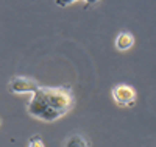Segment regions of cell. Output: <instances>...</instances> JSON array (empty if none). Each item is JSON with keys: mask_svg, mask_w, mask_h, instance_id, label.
<instances>
[{"mask_svg": "<svg viewBox=\"0 0 156 147\" xmlns=\"http://www.w3.org/2000/svg\"><path fill=\"white\" fill-rule=\"evenodd\" d=\"M73 108V91L67 86H39L27 105L28 113L44 122H55Z\"/></svg>", "mask_w": 156, "mask_h": 147, "instance_id": "1", "label": "cell"}, {"mask_svg": "<svg viewBox=\"0 0 156 147\" xmlns=\"http://www.w3.org/2000/svg\"><path fill=\"white\" fill-rule=\"evenodd\" d=\"M111 94H112L114 102L119 106H122V108H131L136 103V91L128 85L119 83V85L112 86Z\"/></svg>", "mask_w": 156, "mask_h": 147, "instance_id": "2", "label": "cell"}, {"mask_svg": "<svg viewBox=\"0 0 156 147\" xmlns=\"http://www.w3.org/2000/svg\"><path fill=\"white\" fill-rule=\"evenodd\" d=\"M9 91L14 92V94H25V92H33L37 91L39 85L34 82V80L28 78V77H20V75H16L9 80V85H8Z\"/></svg>", "mask_w": 156, "mask_h": 147, "instance_id": "3", "label": "cell"}, {"mask_svg": "<svg viewBox=\"0 0 156 147\" xmlns=\"http://www.w3.org/2000/svg\"><path fill=\"white\" fill-rule=\"evenodd\" d=\"M134 44V36L129 31H122L115 39V47L119 50H128Z\"/></svg>", "mask_w": 156, "mask_h": 147, "instance_id": "4", "label": "cell"}, {"mask_svg": "<svg viewBox=\"0 0 156 147\" xmlns=\"http://www.w3.org/2000/svg\"><path fill=\"white\" fill-rule=\"evenodd\" d=\"M64 147H89V142L81 135H72L67 139V142H66V145H64Z\"/></svg>", "mask_w": 156, "mask_h": 147, "instance_id": "5", "label": "cell"}, {"mask_svg": "<svg viewBox=\"0 0 156 147\" xmlns=\"http://www.w3.org/2000/svg\"><path fill=\"white\" fill-rule=\"evenodd\" d=\"M28 147H44V142H42L41 136H33V138H30Z\"/></svg>", "mask_w": 156, "mask_h": 147, "instance_id": "6", "label": "cell"}, {"mask_svg": "<svg viewBox=\"0 0 156 147\" xmlns=\"http://www.w3.org/2000/svg\"><path fill=\"white\" fill-rule=\"evenodd\" d=\"M73 2H76V0H55V3H56L58 6H61V8L67 6V5H70V3H73Z\"/></svg>", "mask_w": 156, "mask_h": 147, "instance_id": "7", "label": "cell"}, {"mask_svg": "<svg viewBox=\"0 0 156 147\" xmlns=\"http://www.w3.org/2000/svg\"><path fill=\"white\" fill-rule=\"evenodd\" d=\"M98 2V0H86V3H84V9H89L92 5H95Z\"/></svg>", "mask_w": 156, "mask_h": 147, "instance_id": "8", "label": "cell"}, {"mask_svg": "<svg viewBox=\"0 0 156 147\" xmlns=\"http://www.w3.org/2000/svg\"><path fill=\"white\" fill-rule=\"evenodd\" d=\"M0 122H2V121H0Z\"/></svg>", "mask_w": 156, "mask_h": 147, "instance_id": "9", "label": "cell"}]
</instances>
